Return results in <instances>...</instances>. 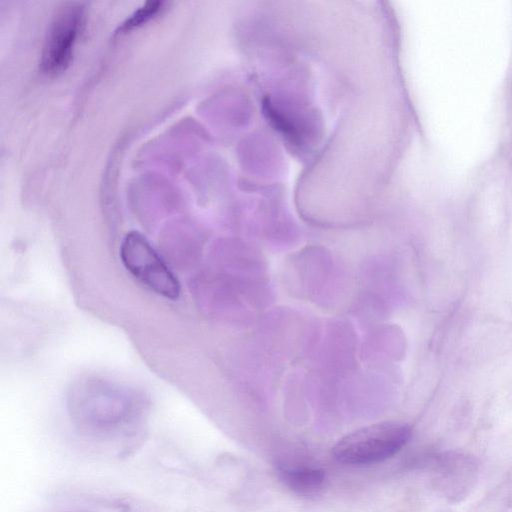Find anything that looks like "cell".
Masks as SVG:
<instances>
[{"instance_id": "obj_1", "label": "cell", "mask_w": 512, "mask_h": 512, "mask_svg": "<svg viewBox=\"0 0 512 512\" xmlns=\"http://www.w3.org/2000/svg\"><path fill=\"white\" fill-rule=\"evenodd\" d=\"M66 407L75 430L92 446L126 456L141 445L149 406L145 395L134 387L82 376L68 388Z\"/></svg>"}, {"instance_id": "obj_2", "label": "cell", "mask_w": 512, "mask_h": 512, "mask_svg": "<svg viewBox=\"0 0 512 512\" xmlns=\"http://www.w3.org/2000/svg\"><path fill=\"white\" fill-rule=\"evenodd\" d=\"M411 429L395 421L359 428L333 446V457L346 465H368L384 461L399 452L409 441Z\"/></svg>"}, {"instance_id": "obj_3", "label": "cell", "mask_w": 512, "mask_h": 512, "mask_svg": "<svg viewBox=\"0 0 512 512\" xmlns=\"http://www.w3.org/2000/svg\"><path fill=\"white\" fill-rule=\"evenodd\" d=\"M119 255L126 270L159 296L176 300L180 282L148 239L138 231L123 238Z\"/></svg>"}, {"instance_id": "obj_4", "label": "cell", "mask_w": 512, "mask_h": 512, "mask_svg": "<svg viewBox=\"0 0 512 512\" xmlns=\"http://www.w3.org/2000/svg\"><path fill=\"white\" fill-rule=\"evenodd\" d=\"M84 22L81 3L69 2L56 11L48 27L41 52V70L55 75L69 65L74 45Z\"/></svg>"}, {"instance_id": "obj_5", "label": "cell", "mask_w": 512, "mask_h": 512, "mask_svg": "<svg viewBox=\"0 0 512 512\" xmlns=\"http://www.w3.org/2000/svg\"><path fill=\"white\" fill-rule=\"evenodd\" d=\"M280 475L290 489L301 495L316 494L325 481L321 469L309 466H286L280 469Z\"/></svg>"}, {"instance_id": "obj_6", "label": "cell", "mask_w": 512, "mask_h": 512, "mask_svg": "<svg viewBox=\"0 0 512 512\" xmlns=\"http://www.w3.org/2000/svg\"><path fill=\"white\" fill-rule=\"evenodd\" d=\"M163 1H148L135 10L126 20L118 27L116 34L127 33L132 29L142 25L149 19L158 14L164 6Z\"/></svg>"}, {"instance_id": "obj_7", "label": "cell", "mask_w": 512, "mask_h": 512, "mask_svg": "<svg viewBox=\"0 0 512 512\" xmlns=\"http://www.w3.org/2000/svg\"><path fill=\"white\" fill-rule=\"evenodd\" d=\"M60 512H89V511L80 510V509H68V510H64V511H60Z\"/></svg>"}]
</instances>
